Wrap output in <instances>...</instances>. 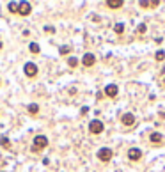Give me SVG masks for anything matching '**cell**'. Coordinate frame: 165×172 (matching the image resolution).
I'll return each mask as SVG.
<instances>
[{
  "instance_id": "1",
  "label": "cell",
  "mask_w": 165,
  "mask_h": 172,
  "mask_svg": "<svg viewBox=\"0 0 165 172\" xmlns=\"http://www.w3.org/2000/svg\"><path fill=\"white\" fill-rule=\"evenodd\" d=\"M46 145H48V138H46L44 135H37V137H34L32 151H34V153H39V151H43Z\"/></svg>"
},
{
  "instance_id": "2",
  "label": "cell",
  "mask_w": 165,
  "mask_h": 172,
  "mask_svg": "<svg viewBox=\"0 0 165 172\" xmlns=\"http://www.w3.org/2000/svg\"><path fill=\"white\" fill-rule=\"evenodd\" d=\"M112 156H114V151H112L110 147H101L100 151H98V158H100L101 162H110Z\"/></svg>"
},
{
  "instance_id": "3",
  "label": "cell",
  "mask_w": 165,
  "mask_h": 172,
  "mask_svg": "<svg viewBox=\"0 0 165 172\" xmlns=\"http://www.w3.org/2000/svg\"><path fill=\"white\" fill-rule=\"evenodd\" d=\"M103 128H105V126H103V122H101V121L94 119V121L89 124V131H91V133H94V135H100V133L103 131Z\"/></svg>"
},
{
  "instance_id": "4",
  "label": "cell",
  "mask_w": 165,
  "mask_h": 172,
  "mask_svg": "<svg viewBox=\"0 0 165 172\" xmlns=\"http://www.w3.org/2000/svg\"><path fill=\"white\" fill-rule=\"evenodd\" d=\"M23 73H25L29 78H34V76L37 75V66H36L34 62H27L25 68H23Z\"/></svg>"
},
{
  "instance_id": "5",
  "label": "cell",
  "mask_w": 165,
  "mask_h": 172,
  "mask_svg": "<svg viewBox=\"0 0 165 172\" xmlns=\"http://www.w3.org/2000/svg\"><path fill=\"white\" fill-rule=\"evenodd\" d=\"M30 11H32V6L29 2H20L18 4V14L20 16H29Z\"/></svg>"
},
{
  "instance_id": "6",
  "label": "cell",
  "mask_w": 165,
  "mask_h": 172,
  "mask_svg": "<svg viewBox=\"0 0 165 172\" xmlns=\"http://www.w3.org/2000/svg\"><path fill=\"white\" fill-rule=\"evenodd\" d=\"M128 158H130L131 162H138L140 158H142V151H140L138 147H131L130 151H128Z\"/></svg>"
},
{
  "instance_id": "7",
  "label": "cell",
  "mask_w": 165,
  "mask_h": 172,
  "mask_svg": "<svg viewBox=\"0 0 165 172\" xmlns=\"http://www.w3.org/2000/svg\"><path fill=\"white\" fill-rule=\"evenodd\" d=\"M94 62H96V57H94L92 53H85L84 57H82V64L85 68H91V66H94Z\"/></svg>"
},
{
  "instance_id": "8",
  "label": "cell",
  "mask_w": 165,
  "mask_h": 172,
  "mask_svg": "<svg viewBox=\"0 0 165 172\" xmlns=\"http://www.w3.org/2000/svg\"><path fill=\"white\" fill-rule=\"evenodd\" d=\"M117 92H119V89H117V85H114V83H110V85H107V87H105V94L108 98H115Z\"/></svg>"
},
{
  "instance_id": "9",
  "label": "cell",
  "mask_w": 165,
  "mask_h": 172,
  "mask_svg": "<svg viewBox=\"0 0 165 172\" xmlns=\"http://www.w3.org/2000/svg\"><path fill=\"white\" fill-rule=\"evenodd\" d=\"M121 122H123L124 126H133V124H135V115H133V114H124V115L121 117Z\"/></svg>"
},
{
  "instance_id": "10",
  "label": "cell",
  "mask_w": 165,
  "mask_h": 172,
  "mask_svg": "<svg viewBox=\"0 0 165 172\" xmlns=\"http://www.w3.org/2000/svg\"><path fill=\"white\" fill-rule=\"evenodd\" d=\"M107 6L110 9H119L123 7V0H107Z\"/></svg>"
},
{
  "instance_id": "11",
  "label": "cell",
  "mask_w": 165,
  "mask_h": 172,
  "mask_svg": "<svg viewBox=\"0 0 165 172\" xmlns=\"http://www.w3.org/2000/svg\"><path fill=\"white\" fill-rule=\"evenodd\" d=\"M149 140H151V142H154V144H160V142H163V135H161V133H158V131H154V133H151V135H149Z\"/></svg>"
},
{
  "instance_id": "12",
  "label": "cell",
  "mask_w": 165,
  "mask_h": 172,
  "mask_svg": "<svg viewBox=\"0 0 165 172\" xmlns=\"http://www.w3.org/2000/svg\"><path fill=\"white\" fill-rule=\"evenodd\" d=\"M156 6H160V0H153V2L142 0V2H140V7H156Z\"/></svg>"
},
{
  "instance_id": "13",
  "label": "cell",
  "mask_w": 165,
  "mask_h": 172,
  "mask_svg": "<svg viewBox=\"0 0 165 172\" xmlns=\"http://www.w3.org/2000/svg\"><path fill=\"white\" fill-rule=\"evenodd\" d=\"M27 110H29V114H32V115H36V114L39 112V105H37V103H30V105L27 106Z\"/></svg>"
},
{
  "instance_id": "14",
  "label": "cell",
  "mask_w": 165,
  "mask_h": 172,
  "mask_svg": "<svg viewBox=\"0 0 165 172\" xmlns=\"http://www.w3.org/2000/svg\"><path fill=\"white\" fill-rule=\"evenodd\" d=\"M67 66L77 68V66H78V59H77V57H69V59H67Z\"/></svg>"
},
{
  "instance_id": "15",
  "label": "cell",
  "mask_w": 165,
  "mask_h": 172,
  "mask_svg": "<svg viewBox=\"0 0 165 172\" xmlns=\"http://www.w3.org/2000/svg\"><path fill=\"white\" fill-rule=\"evenodd\" d=\"M29 50H30V53H39V45L37 43H30V46H29Z\"/></svg>"
},
{
  "instance_id": "16",
  "label": "cell",
  "mask_w": 165,
  "mask_h": 172,
  "mask_svg": "<svg viewBox=\"0 0 165 172\" xmlns=\"http://www.w3.org/2000/svg\"><path fill=\"white\" fill-rule=\"evenodd\" d=\"M114 30H115L117 34H123V32H124V23H115Z\"/></svg>"
},
{
  "instance_id": "17",
  "label": "cell",
  "mask_w": 165,
  "mask_h": 172,
  "mask_svg": "<svg viewBox=\"0 0 165 172\" xmlns=\"http://www.w3.org/2000/svg\"><path fill=\"white\" fill-rule=\"evenodd\" d=\"M154 59H156V60H163V59H165V52H163V50H158V52L154 53Z\"/></svg>"
},
{
  "instance_id": "18",
  "label": "cell",
  "mask_w": 165,
  "mask_h": 172,
  "mask_svg": "<svg viewBox=\"0 0 165 172\" xmlns=\"http://www.w3.org/2000/svg\"><path fill=\"white\" fill-rule=\"evenodd\" d=\"M0 145H2V147H9V138L7 137H0Z\"/></svg>"
},
{
  "instance_id": "19",
  "label": "cell",
  "mask_w": 165,
  "mask_h": 172,
  "mask_svg": "<svg viewBox=\"0 0 165 172\" xmlns=\"http://www.w3.org/2000/svg\"><path fill=\"white\" fill-rule=\"evenodd\" d=\"M9 11H11V13H16V14H18V4L11 2V4H9Z\"/></svg>"
},
{
  "instance_id": "20",
  "label": "cell",
  "mask_w": 165,
  "mask_h": 172,
  "mask_svg": "<svg viewBox=\"0 0 165 172\" xmlns=\"http://www.w3.org/2000/svg\"><path fill=\"white\" fill-rule=\"evenodd\" d=\"M60 53L62 55H67L69 53V46H60Z\"/></svg>"
},
{
  "instance_id": "21",
  "label": "cell",
  "mask_w": 165,
  "mask_h": 172,
  "mask_svg": "<svg viewBox=\"0 0 165 172\" xmlns=\"http://www.w3.org/2000/svg\"><path fill=\"white\" fill-rule=\"evenodd\" d=\"M146 29H147V27H146V23H140V25H138V32H140V34L146 32Z\"/></svg>"
},
{
  "instance_id": "22",
  "label": "cell",
  "mask_w": 165,
  "mask_h": 172,
  "mask_svg": "<svg viewBox=\"0 0 165 172\" xmlns=\"http://www.w3.org/2000/svg\"><path fill=\"white\" fill-rule=\"evenodd\" d=\"M163 83H165V78H163Z\"/></svg>"
}]
</instances>
